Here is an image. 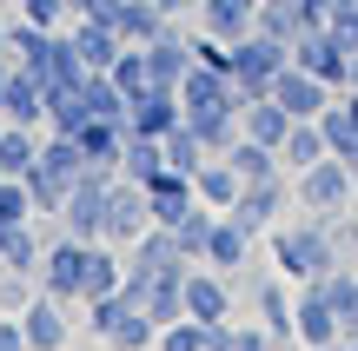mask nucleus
Returning <instances> with one entry per match:
<instances>
[{"instance_id": "obj_20", "label": "nucleus", "mask_w": 358, "mask_h": 351, "mask_svg": "<svg viewBox=\"0 0 358 351\" xmlns=\"http://www.w3.org/2000/svg\"><path fill=\"white\" fill-rule=\"evenodd\" d=\"M239 166H232L226 153H213L199 172H192V193H199V206H213V212H232V199H239Z\"/></svg>"}, {"instance_id": "obj_40", "label": "nucleus", "mask_w": 358, "mask_h": 351, "mask_svg": "<svg viewBox=\"0 0 358 351\" xmlns=\"http://www.w3.org/2000/svg\"><path fill=\"white\" fill-rule=\"evenodd\" d=\"M20 219H40L34 193H27V179H7V172H0V225H20Z\"/></svg>"}, {"instance_id": "obj_41", "label": "nucleus", "mask_w": 358, "mask_h": 351, "mask_svg": "<svg viewBox=\"0 0 358 351\" xmlns=\"http://www.w3.org/2000/svg\"><path fill=\"white\" fill-rule=\"evenodd\" d=\"M325 33H332L345 53H358V0H332V13H325Z\"/></svg>"}, {"instance_id": "obj_30", "label": "nucleus", "mask_w": 358, "mask_h": 351, "mask_svg": "<svg viewBox=\"0 0 358 351\" xmlns=\"http://www.w3.org/2000/svg\"><path fill=\"white\" fill-rule=\"evenodd\" d=\"M34 159H40V126H7L0 133V172L7 179H27Z\"/></svg>"}, {"instance_id": "obj_2", "label": "nucleus", "mask_w": 358, "mask_h": 351, "mask_svg": "<svg viewBox=\"0 0 358 351\" xmlns=\"http://www.w3.org/2000/svg\"><path fill=\"white\" fill-rule=\"evenodd\" d=\"M352 193H358V172L345 166V159L325 153L319 166L292 172V199L299 212H312V219H338V212H352Z\"/></svg>"}, {"instance_id": "obj_27", "label": "nucleus", "mask_w": 358, "mask_h": 351, "mask_svg": "<svg viewBox=\"0 0 358 351\" xmlns=\"http://www.w3.org/2000/svg\"><path fill=\"white\" fill-rule=\"evenodd\" d=\"M80 100H87V119H120V126H127V113H133V100L120 93L113 73H87L80 80Z\"/></svg>"}, {"instance_id": "obj_8", "label": "nucleus", "mask_w": 358, "mask_h": 351, "mask_svg": "<svg viewBox=\"0 0 358 351\" xmlns=\"http://www.w3.org/2000/svg\"><path fill=\"white\" fill-rule=\"evenodd\" d=\"M106 186H113V172H100V166H87L73 179V193H66V206H60V225L73 239H100V219H106Z\"/></svg>"}, {"instance_id": "obj_28", "label": "nucleus", "mask_w": 358, "mask_h": 351, "mask_svg": "<svg viewBox=\"0 0 358 351\" xmlns=\"http://www.w3.org/2000/svg\"><path fill=\"white\" fill-rule=\"evenodd\" d=\"M0 265H7V272H34V278H40V232H34V219L0 225Z\"/></svg>"}, {"instance_id": "obj_38", "label": "nucleus", "mask_w": 358, "mask_h": 351, "mask_svg": "<svg viewBox=\"0 0 358 351\" xmlns=\"http://www.w3.org/2000/svg\"><path fill=\"white\" fill-rule=\"evenodd\" d=\"M106 345H113V351H146V345H159V325H153L146 312H127V318H120V331H113Z\"/></svg>"}, {"instance_id": "obj_44", "label": "nucleus", "mask_w": 358, "mask_h": 351, "mask_svg": "<svg viewBox=\"0 0 358 351\" xmlns=\"http://www.w3.org/2000/svg\"><path fill=\"white\" fill-rule=\"evenodd\" d=\"M0 351H27V325L13 312H0Z\"/></svg>"}, {"instance_id": "obj_31", "label": "nucleus", "mask_w": 358, "mask_h": 351, "mask_svg": "<svg viewBox=\"0 0 358 351\" xmlns=\"http://www.w3.org/2000/svg\"><path fill=\"white\" fill-rule=\"evenodd\" d=\"M252 33H266V40H285V47H292V40L306 33V20H299V7H292V0H259V13H252Z\"/></svg>"}, {"instance_id": "obj_50", "label": "nucleus", "mask_w": 358, "mask_h": 351, "mask_svg": "<svg viewBox=\"0 0 358 351\" xmlns=\"http://www.w3.org/2000/svg\"><path fill=\"white\" fill-rule=\"evenodd\" d=\"M0 133H7V113H0Z\"/></svg>"}, {"instance_id": "obj_21", "label": "nucleus", "mask_w": 358, "mask_h": 351, "mask_svg": "<svg viewBox=\"0 0 358 351\" xmlns=\"http://www.w3.org/2000/svg\"><path fill=\"white\" fill-rule=\"evenodd\" d=\"M206 265H213V272H239V265H252V232H245L239 219L219 212L213 239H206Z\"/></svg>"}, {"instance_id": "obj_22", "label": "nucleus", "mask_w": 358, "mask_h": 351, "mask_svg": "<svg viewBox=\"0 0 358 351\" xmlns=\"http://www.w3.org/2000/svg\"><path fill=\"white\" fill-rule=\"evenodd\" d=\"M73 140H80V153H87V166L120 172V153H127V126H120V119H87Z\"/></svg>"}, {"instance_id": "obj_7", "label": "nucleus", "mask_w": 358, "mask_h": 351, "mask_svg": "<svg viewBox=\"0 0 358 351\" xmlns=\"http://www.w3.org/2000/svg\"><path fill=\"white\" fill-rule=\"evenodd\" d=\"M179 106H186V119L239 113V87H232V73H219V66H199V60H192V73L179 80Z\"/></svg>"}, {"instance_id": "obj_11", "label": "nucleus", "mask_w": 358, "mask_h": 351, "mask_svg": "<svg viewBox=\"0 0 358 351\" xmlns=\"http://www.w3.org/2000/svg\"><path fill=\"white\" fill-rule=\"evenodd\" d=\"M245 299H252L259 325L279 345H299V331H292V278H245Z\"/></svg>"}, {"instance_id": "obj_15", "label": "nucleus", "mask_w": 358, "mask_h": 351, "mask_svg": "<svg viewBox=\"0 0 358 351\" xmlns=\"http://www.w3.org/2000/svg\"><path fill=\"white\" fill-rule=\"evenodd\" d=\"M66 40H73V53L87 60V73H113V60L127 53V40L106 20H66Z\"/></svg>"}, {"instance_id": "obj_25", "label": "nucleus", "mask_w": 358, "mask_h": 351, "mask_svg": "<svg viewBox=\"0 0 358 351\" xmlns=\"http://www.w3.org/2000/svg\"><path fill=\"white\" fill-rule=\"evenodd\" d=\"M325 153H332V146H325L319 119H292V133H285V146H279V166L285 172H306V166H319Z\"/></svg>"}, {"instance_id": "obj_48", "label": "nucleus", "mask_w": 358, "mask_h": 351, "mask_svg": "<svg viewBox=\"0 0 358 351\" xmlns=\"http://www.w3.org/2000/svg\"><path fill=\"white\" fill-rule=\"evenodd\" d=\"M0 60H13V47H7V20H0Z\"/></svg>"}, {"instance_id": "obj_1", "label": "nucleus", "mask_w": 358, "mask_h": 351, "mask_svg": "<svg viewBox=\"0 0 358 351\" xmlns=\"http://www.w3.org/2000/svg\"><path fill=\"white\" fill-rule=\"evenodd\" d=\"M332 265H345L338 259V232H332V219H299V225H279L272 232V272L279 278H292V285H312V278H325Z\"/></svg>"}, {"instance_id": "obj_19", "label": "nucleus", "mask_w": 358, "mask_h": 351, "mask_svg": "<svg viewBox=\"0 0 358 351\" xmlns=\"http://www.w3.org/2000/svg\"><path fill=\"white\" fill-rule=\"evenodd\" d=\"M173 27V13L159 7V0H120V13H113V33L127 40V47H146V40H159Z\"/></svg>"}, {"instance_id": "obj_23", "label": "nucleus", "mask_w": 358, "mask_h": 351, "mask_svg": "<svg viewBox=\"0 0 358 351\" xmlns=\"http://www.w3.org/2000/svg\"><path fill=\"white\" fill-rule=\"evenodd\" d=\"M120 278H127V259H120V246L93 239V252H87V278H80V305H93V299H106V292H120Z\"/></svg>"}, {"instance_id": "obj_49", "label": "nucleus", "mask_w": 358, "mask_h": 351, "mask_svg": "<svg viewBox=\"0 0 358 351\" xmlns=\"http://www.w3.org/2000/svg\"><path fill=\"white\" fill-rule=\"evenodd\" d=\"M325 351H352V345H345V338H338V345H325Z\"/></svg>"}, {"instance_id": "obj_33", "label": "nucleus", "mask_w": 358, "mask_h": 351, "mask_svg": "<svg viewBox=\"0 0 358 351\" xmlns=\"http://www.w3.org/2000/svg\"><path fill=\"white\" fill-rule=\"evenodd\" d=\"M127 312H140V299L120 285V292H106V299H93V305H87V331H93V338H113Z\"/></svg>"}, {"instance_id": "obj_10", "label": "nucleus", "mask_w": 358, "mask_h": 351, "mask_svg": "<svg viewBox=\"0 0 358 351\" xmlns=\"http://www.w3.org/2000/svg\"><path fill=\"white\" fill-rule=\"evenodd\" d=\"M186 318H199V325H232V285H226V272H213V265H192V272H186Z\"/></svg>"}, {"instance_id": "obj_51", "label": "nucleus", "mask_w": 358, "mask_h": 351, "mask_svg": "<svg viewBox=\"0 0 358 351\" xmlns=\"http://www.w3.org/2000/svg\"><path fill=\"white\" fill-rule=\"evenodd\" d=\"M146 351H159V345H146Z\"/></svg>"}, {"instance_id": "obj_43", "label": "nucleus", "mask_w": 358, "mask_h": 351, "mask_svg": "<svg viewBox=\"0 0 358 351\" xmlns=\"http://www.w3.org/2000/svg\"><path fill=\"white\" fill-rule=\"evenodd\" d=\"M20 20H34V27H66L73 13H66V0H20Z\"/></svg>"}, {"instance_id": "obj_4", "label": "nucleus", "mask_w": 358, "mask_h": 351, "mask_svg": "<svg viewBox=\"0 0 358 351\" xmlns=\"http://www.w3.org/2000/svg\"><path fill=\"white\" fill-rule=\"evenodd\" d=\"M292 206H299V199H292V172H279V179H245L226 219H239L245 232L259 239V232H266L272 219H279V212H292Z\"/></svg>"}, {"instance_id": "obj_37", "label": "nucleus", "mask_w": 358, "mask_h": 351, "mask_svg": "<svg viewBox=\"0 0 358 351\" xmlns=\"http://www.w3.org/2000/svg\"><path fill=\"white\" fill-rule=\"evenodd\" d=\"M113 80H120V93H127V100H140L146 87H153V73H146V47H127L113 60Z\"/></svg>"}, {"instance_id": "obj_16", "label": "nucleus", "mask_w": 358, "mask_h": 351, "mask_svg": "<svg viewBox=\"0 0 358 351\" xmlns=\"http://www.w3.org/2000/svg\"><path fill=\"white\" fill-rule=\"evenodd\" d=\"M20 325H27V351H66V338H73V325H66V305L47 299V292H40V299L20 312Z\"/></svg>"}, {"instance_id": "obj_36", "label": "nucleus", "mask_w": 358, "mask_h": 351, "mask_svg": "<svg viewBox=\"0 0 358 351\" xmlns=\"http://www.w3.org/2000/svg\"><path fill=\"white\" fill-rule=\"evenodd\" d=\"M186 126L192 133H199V140H206V153H232V140H239V113H213V119H186Z\"/></svg>"}, {"instance_id": "obj_34", "label": "nucleus", "mask_w": 358, "mask_h": 351, "mask_svg": "<svg viewBox=\"0 0 358 351\" xmlns=\"http://www.w3.org/2000/svg\"><path fill=\"white\" fill-rule=\"evenodd\" d=\"M232 166H239V179H279V153H272V146H259V140H245V133H239V140H232Z\"/></svg>"}, {"instance_id": "obj_32", "label": "nucleus", "mask_w": 358, "mask_h": 351, "mask_svg": "<svg viewBox=\"0 0 358 351\" xmlns=\"http://www.w3.org/2000/svg\"><path fill=\"white\" fill-rule=\"evenodd\" d=\"M159 146H166V166H173V172H186V179H192V172L206 166V159H213V153H206V140H199V133L186 126V119H179V126H173V133H166Z\"/></svg>"}, {"instance_id": "obj_29", "label": "nucleus", "mask_w": 358, "mask_h": 351, "mask_svg": "<svg viewBox=\"0 0 358 351\" xmlns=\"http://www.w3.org/2000/svg\"><path fill=\"white\" fill-rule=\"evenodd\" d=\"M120 172H127V179H140V186H153L159 172H166V146H159V140H146V133H127Z\"/></svg>"}, {"instance_id": "obj_17", "label": "nucleus", "mask_w": 358, "mask_h": 351, "mask_svg": "<svg viewBox=\"0 0 358 351\" xmlns=\"http://www.w3.org/2000/svg\"><path fill=\"white\" fill-rule=\"evenodd\" d=\"M146 199H153V225H166V232H173V225H186V212L192 206H199V193H192V179H186V172H159V179L153 186H146Z\"/></svg>"}, {"instance_id": "obj_14", "label": "nucleus", "mask_w": 358, "mask_h": 351, "mask_svg": "<svg viewBox=\"0 0 358 351\" xmlns=\"http://www.w3.org/2000/svg\"><path fill=\"white\" fill-rule=\"evenodd\" d=\"M0 113H7V126H47V80L27 73V66H13V73H7V100H0Z\"/></svg>"}, {"instance_id": "obj_12", "label": "nucleus", "mask_w": 358, "mask_h": 351, "mask_svg": "<svg viewBox=\"0 0 358 351\" xmlns=\"http://www.w3.org/2000/svg\"><path fill=\"white\" fill-rule=\"evenodd\" d=\"M186 119V106H179V87H146L140 100H133L127 113V133H146V140H166V133Z\"/></svg>"}, {"instance_id": "obj_46", "label": "nucleus", "mask_w": 358, "mask_h": 351, "mask_svg": "<svg viewBox=\"0 0 358 351\" xmlns=\"http://www.w3.org/2000/svg\"><path fill=\"white\" fill-rule=\"evenodd\" d=\"M338 93H358V53L345 60V87H338Z\"/></svg>"}, {"instance_id": "obj_3", "label": "nucleus", "mask_w": 358, "mask_h": 351, "mask_svg": "<svg viewBox=\"0 0 358 351\" xmlns=\"http://www.w3.org/2000/svg\"><path fill=\"white\" fill-rule=\"evenodd\" d=\"M146 225H153V199H146V186H140V179H127V172H113V186H106V219H100V239L127 252L133 239L146 232Z\"/></svg>"}, {"instance_id": "obj_35", "label": "nucleus", "mask_w": 358, "mask_h": 351, "mask_svg": "<svg viewBox=\"0 0 358 351\" xmlns=\"http://www.w3.org/2000/svg\"><path fill=\"white\" fill-rule=\"evenodd\" d=\"M213 225H219V212H213V206H192V212H186V225H173L179 252H186L192 265H206V239H213Z\"/></svg>"}, {"instance_id": "obj_5", "label": "nucleus", "mask_w": 358, "mask_h": 351, "mask_svg": "<svg viewBox=\"0 0 358 351\" xmlns=\"http://www.w3.org/2000/svg\"><path fill=\"white\" fill-rule=\"evenodd\" d=\"M87 252H93V239H73V232H66L60 246H47V252H40V292H47V299H60V305H80Z\"/></svg>"}, {"instance_id": "obj_39", "label": "nucleus", "mask_w": 358, "mask_h": 351, "mask_svg": "<svg viewBox=\"0 0 358 351\" xmlns=\"http://www.w3.org/2000/svg\"><path fill=\"white\" fill-rule=\"evenodd\" d=\"M206 345H213V325H199V318H173L159 331V351H206Z\"/></svg>"}, {"instance_id": "obj_24", "label": "nucleus", "mask_w": 358, "mask_h": 351, "mask_svg": "<svg viewBox=\"0 0 358 351\" xmlns=\"http://www.w3.org/2000/svg\"><path fill=\"white\" fill-rule=\"evenodd\" d=\"M239 126H245V140H259V146H272V153H279L285 146V133H292V113H285L279 100H252V106H239Z\"/></svg>"}, {"instance_id": "obj_6", "label": "nucleus", "mask_w": 358, "mask_h": 351, "mask_svg": "<svg viewBox=\"0 0 358 351\" xmlns=\"http://www.w3.org/2000/svg\"><path fill=\"white\" fill-rule=\"evenodd\" d=\"M292 331H299V345H306V351H325V345L345 338V331H338V312H332V299H325L319 278H312V285H292Z\"/></svg>"}, {"instance_id": "obj_13", "label": "nucleus", "mask_w": 358, "mask_h": 351, "mask_svg": "<svg viewBox=\"0 0 358 351\" xmlns=\"http://www.w3.org/2000/svg\"><path fill=\"white\" fill-rule=\"evenodd\" d=\"M292 60L306 66V73H319L325 87H345V60H352V53L338 47V40L325 33V27H306V33L292 40Z\"/></svg>"}, {"instance_id": "obj_42", "label": "nucleus", "mask_w": 358, "mask_h": 351, "mask_svg": "<svg viewBox=\"0 0 358 351\" xmlns=\"http://www.w3.org/2000/svg\"><path fill=\"white\" fill-rule=\"evenodd\" d=\"M34 285H40L34 272H0V312H13V318H20L27 305H34Z\"/></svg>"}, {"instance_id": "obj_26", "label": "nucleus", "mask_w": 358, "mask_h": 351, "mask_svg": "<svg viewBox=\"0 0 358 351\" xmlns=\"http://www.w3.org/2000/svg\"><path fill=\"white\" fill-rule=\"evenodd\" d=\"M319 285H325V299H332V312H338L345 345H358V272H352V265H332Z\"/></svg>"}, {"instance_id": "obj_18", "label": "nucleus", "mask_w": 358, "mask_h": 351, "mask_svg": "<svg viewBox=\"0 0 358 351\" xmlns=\"http://www.w3.org/2000/svg\"><path fill=\"white\" fill-rule=\"evenodd\" d=\"M319 126H325V146H332V159H345V166L358 172V93H338V100L319 113Z\"/></svg>"}, {"instance_id": "obj_45", "label": "nucleus", "mask_w": 358, "mask_h": 351, "mask_svg": "<svg viewBox=\"0 0 358 351\" xmlns=\"http://www.w3.org/2000/svg\"><path fill=\"white\" fill-rule=\"evenodd\" d=\"M292 7H299V20H306V27H325V13H332V0H292Z\"/></svg>"}, {"instance_id": "obj_47", "label": "nucleus", "mask_w": 358, "mask_h": 351, "mask_svg": "<svg viewBox=\"0 0 358 351\" xmlns=\"http://www.w3.org/2000/svg\"><path fill=\"white\" fill-rule=\"evenodd\" d=\"M7 73H13V60H0V100H7Z\"/></svg>"}, {"instance_id": "obj_9", "label": "nucleus", "mask_w": 358, "mask_h": 351, "mask_svg": "<svg viewBox=\"0 0 358 351\" xmlns=\"http://www.w3.org/2000/svg\"><path fill=\"white\" fill-rule=\"evenodd\" d=\"M272 100H279V106H285V113H292V119H319L325 106L338 100V87H325L319 73H306V66L292 60V66H285L279 80H272Z\"/></svg>"}]
</instances>
